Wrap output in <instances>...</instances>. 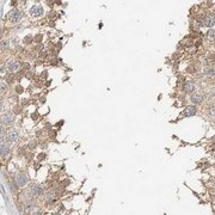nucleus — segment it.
<instances>
[{
	"label": "nucleus",
	"mask_w": 215,
	"mask_h": 215,
	"mask_svg": "<svg viewBox=\"0 0 215 215\" xmlns=\"http://www.w3.org/2000/svg\"><path fill=\"white\" fill-rule=\"evenodd\" d=\"M1 122H3V124H5V125H11L12 123L15 122V116H13V113H12L11 111H7V112L3 113V116H1Z\"/></svg>",
	"instance_id": "nucleus-1"
},
{
	"label": "nucleus",
	"mask_w": 215,
	"mask_h": 215,
	"mask_svg": "<svg viewBox=\"0 0 215 215\" xmlns=\"http://www.w3.org/2000/svg\"><path fill=\"white\" fill-rule=\"evenodd\" d=\"M20 18H22V12L18 11V10L11 11L10 15H8V19H10L11 23H17V22L20 20Z\"/></svg>",
	"instance_id": "nucleus-2"
},
{
	"label": "nucleus",
	"mask_w": 215,
	"mask_h": 215,
	"mask_svg": "<svg viewBox=\"0 0 215 215\" xmlns=\"http://www.w3.org/2000/svg\"><path fill=\"white\" fill-rule=\"evenodd\" d=\"M43 12L44 11H43V7L41 5H34L30 10V15L32 17H40V16L43 15Z\"/></svg>",
	"instance_id": "nucleus-3"
},
{
	"label": "nucleus",
	"mask_w": 215,
	"mask_h": 215,
	"mask_svg": "<svg viewBox=\"0 0 215 215\" xmlns=\"http://www.w3.org/2000/svg\"><path fill=\"white\" fill-rule=\"evenodd\" d=\"M18 137H19V134H18V132L16 129H11L7 133V141L10 144H15L18 140Z\"/></svg>",
	"instance_id": "nucleus-4"
},
{
	"label": "nucleus",
	"mask_w": 215,
	"mask_h": 215,
	"mask_svg": "<svg viewBox=\"0 0 215 215\" xmlns=\"http://www.w3.org/2000/svg\"><path fill=\"white\" fill-rule=\"evenodd\" d=\"M6 66H7V69H8L10 72H16V71L19 68V62L16 61V60H13V59H11V60L7 61Z\"/></svg>",
	"instance_id": "nucleus-5"
},
{
	"label": "nucleus",
	"mask_w": 215,
	"mask_h": 215,
	"mask_svg": "<svg viewBox=\"0 0 215 215\" xmlns=\"http://www.w3.org/2000/svg\"><path fill=\"white\" fill-rule=\"evenodd\" d=\"M30 193L34 196H41L43 194V189L40 185H37V184H31L30 185Z\"/></svg>",
	"instance_id": "nucleus-6"
},
{
	"label": "nucleus",
	"mask_w": 215,
	"mask_h": 215,
	"mask_svg": "<svg viewBox=\"0 0 215 215\" xmlns=\"http://www.w3.org/2000/svg\"><path fill=\"white\" fill-rule=\"evenodd\" d=\"M17 184L19 185V186H24V185H27V183H28V181H29V178H28V176L25 174V173H19L18 176H17Z\"/></svg>",
	"instance_id": "nucleus-7"
},
{
	"label": "nucleus",
	"mask_w": 215,
	"mask_h": 215,
	"mask_svg": "<svg viewBox=\"0 0 215 215\" xmlns=\"http://www.w3.org/2000/svg\"><path fill=\"white\" fill-rule=\"evenodd\" d=\"M203 24L206 25V27H208V28H211L213 25L215 24V13H210V15H208V16L204 18Z\"/></svg>",
	"instance_id": "nucleus-8"
},
{
	"label": "nucleus",
	"mask_w": 215,
	"mask_h": 215,
	"mask_svg": "<svg viewBox=\"0 0 215 215\" xmlns=\"http://www.w3.org/2000/svg\"><path fill=\"white\" fill-rule=\"evenodd\" d=\"M196 112H197V110H196V108H195V106L189 105V106H186V108L184 109V116L190 117V116L196 115Z\"/></svg>",
	"instance_id": "nucleus-9"
},
{
	"label": "nucleus",
	"mask_w": 215,
	"mask_h": 215,
	"mask_svg": "<svg viewBox=\"0 0 215 215\" xmlns=\"http://www.w3.org/2000/svg\"><path fill=\"white\" fill-rule=\"evenodd\" d=\"M10 152H11L10 146L6 145V144H4V142H1V157L3 158H6L10 154Z\"/></svg>",
	"instance_id": "nucleus-10"
},
{
	"label": "nucleus",
	"mask_w": 215,
	"mask_h": 215,
	"mask_svg": "<svg viewBox=\"0 0 215 215\" xmlns=\"http://www.w3.org/2000/svg\"><path fill=\"white\" fill-rule=\"evenodd\" d=\"M184 90H185L186 92H189V93L194 92V91H195V84H194L193 81H186V83L184 84Z\"/></svg>",
	"instance_id": "nucleus-11"
},
{
	"label": "nucleus",
	"mask_w": 215,
	"mask_h": 215,
	"mask_svg": "<svg viewBox=\"0 0 215 215\" xmlns=\"http://www.w3.org/2000/svg\"><path fill=\"white\" fill-rule=\"evenodd\" d=\"M202 100H203V96L197 95V93L191 96V102H193V103H196V104H198V103H202Z\"/></svg>",
	"instance_id": "nucleus-12"
},
{
	"label": "nucleus",
	"mask_w": 215,
	"mask_h": 215,
	"mask_svg": "<svg viewBox=\"0 0 215 215\" xmlns=\"http://www.w3.org/2000/svg\"><path fill=\"white\" fill-rule=\"evenodd\" d=\"M207 39H208V40H210V41L215 40V30H209V31H208V34H207Z\"/></svg>",
	"instance_id": "nucleus-13"
},
{
	"label": "nucleus",
	"mask_w": 215,
	"mask_h": 215,
	"mask_svg": "<svg viewBox=\"0 0 215 215\" xmlns=\"http://www.w3.org/2000/svg\"><path fill=\"white\" fill-rule=\"evenodd\" d=\"M215 62V57L214 56H208L207 57V64L208 65H211V64H214Z\"/></svg>",
	"instance_id": "nucleus-14"
},
{
	"label": "nucleus",
	"mask_w": 215,
	"mask_h": 215,
	"mask_svg": "<svg viewBox=\"0 0 215 215\" xmlns=\"http://www.w3.org/2000/svg\"><path fill=\"white\" fill-rule=\"evenodd\" d=\"M204 74L206 75H215V71L214 69H208V71H204Z\"/></svg>",
	"instance_id": "nucleus-15"
},
{
	"label": "nucleus",
	"mask_w": 215,
	"mask_h": 215,
	"mask_svg": "<svg viewBox=\"0 0 215 215\" xmlns=\"http://www.w3.org/2000/svg\"><path fill=\"white\" fill-rule=\"evenodd\" d=\"M6 90H7V86H6V84H5L4 81H1V93L6 92Z\"/></svg>",
	"instance_id": "nucleus-16"
},
{
	"label": "nucleus",
	"mask_w": 215,
	"mask_h": 215,
	"mask_svg": "<svg viewBox=\"0 0 215 215\" xmlns=\"http://www.w3.org/2000/svg\"><path fill=\"white\" fill-rule=\"evenodd\" d=\"M183 44H184V46H191V44H193V41H191L190 39H188V40H185V41L183 42Z\"/></svg>",
	"instance_id": "nucleus-17"
},
{
	"label": "nucleus",
	"mask_w": 215,
	"mask_h": 215,
	"mask_svg": "<svg viewBox=\"0 0 215 215\" xmlns=\"http://www.w3.org/2000/svg\"><path fill=\"white\" fill-rule=\"evenodd\" d=\"M7 47V41H1V50H4Z\"/></svg>",
	"instance_id": "nucleus-18"
},
{
	"label": "nucleus",
	"mask_w": 215,
	"mask_h": 215,
	"mask_svg": "<svg viewBox=\"0 0 215 215\" xmlns=\"http://www.w3.org/2000/svg\"><path fill=\"white\" fill-rule=\"evenodd\" d=\"M210 115L211 116H215V106H210Z\"/></svg>",
	"instance_id": "nucleus-19"
},
{
	"label": "nucleus",
	"mask_w": 215,
	"mask_h": 215,
	"mask_svg": "<svg viewBox=\"0 0 215 215\" xmlns=\"http://www.w3.org/2000/svg\"><path fill=\"white\" fill-rule=\"evenodd\" d=\"M16 90H17V93H22V92H23V87H22V86H17Z\"/></svg>",
	"instance_id": "nucleus-20"
},
{
	"label": "nucleus",
	"mask_w": 215,
	"mask_h": 215,
	"mask_svg": "<svg viewBox=\"0 0 215 215\" xmlns=\"http://www.w3.org/2000/svg\"><path fill=\"white\" fill-rule=\"evenodd\" d=\"M44 158H46V154H40V157H39L40 160H42V159H44Z\"/></svg>",
	"instance_id": "nucleus-21"
},
{
	"label": "nucleus",
	"mask_w": 215,
	"mask_h": 215,
	"mask_svg": "<svg viewBox=\"0 0 215 215\" xmlns=\"http://www.w3.org/2000/svg\"><path fill=\"white\" fill-rule=\"evenodd\" d=\"M25 41H27V42H30V41H31V37H30V36H28L27 39H25Z\"/></svg>",
	"instance_id": "nucleus-22"
},
{
	"label": "nucleus",
	"mask_w": 215,
	"mask_h": 215,
	"mask_svg": "<svg viewBox=\"0 0 215 215\" xmlns=\"http://www.w3.org/2000/svg\"><path fill=\"white\" fill-rule=\"evenodd\" d=\"M47 77V72H44V73H42V78H46Z\"/></svg>",
	"instance_id": "nucleus-23"
},
{
	"label": "nucleus",
	"mask_w": 215,
	"mask_h": 215,
	"mask_svg": "<svg viewBox=\"0 0 215 215\" xmlns=\"http://www.w3.org/2000/svg\"><path fill=\"white\" fill-rule=\"evenodd\" d=\"M34 215H42L40 211H37V213H34Z\"/></svg>",
	"instance_id": "nucleus-24"
},
{
	"label": "nucleus",
	"mask_w": 215,
	"mask_h": 215,
	"mask_svg": "<svg viewBox=\"0 0 215 215\" xmlns=\"http://www.w3.org/2000/svg\"><path fill=\"white\" fill-rule=\"evenodd\" d=\"M213 95L215 96V88H214V90H213Z\"/></svg>",
	"instance_id": "nucleus-25"
}]
</instances>
